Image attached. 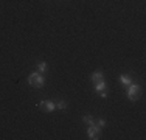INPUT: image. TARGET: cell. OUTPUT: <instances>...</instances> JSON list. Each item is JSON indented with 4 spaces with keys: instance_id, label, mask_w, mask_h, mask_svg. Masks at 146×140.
Listing matches in <instances>:
<instances>
[{
    "instance_id": "6da1fadb",
    "label": "cell",
    "mask_w": 146,
    "mask_h": 140,
    "mask_svg": "<svg viewBox=\"0 0 146 140\" xmlns=\"http://www.w3.org/2000/svg\"><path fill=\"white\" fill-rule=\"evenodd\" d=\"M28 83H30V86H33V87H42L44 86V76L40 75L39 72H34V73H31V75L28 76Z\"/></svg>"
},
{
    "instance_id": "7a4b0ae2",
    "label": "cell",
    "mask_w": 146,
    "mask_h": 140,
    "mask_svg": "<svg viewBox=\"0 0 146 140\" xmlns=\"http://www.w3.org/2000/svg\"><path fill=\"white\" fill-rule=\"evenodd\" d=\"M87 135H89V139H92V140L100 139L101 137V128H98V126H95V125H90L87 128Z\"/></svg>"
},
{
    "instance_id": "3957f363",
    "label": "cell",
    "mask_w": 146,
    "mask_h": 140,
    "mask_svg": "<svg viewBox=\"0 0 146 140\" xmlns=\"http://www.w3.org/2000/svg\"><path fill=\"white\" fill-rule=\"evenodd\" d=\"M138 90H140V87L137 86V84H129V86H127V98H129L131 101H135V95H137L138 93Z\"/></svg>"
},
{
    "instance_id": "277c9868",
    "label": "cell",
    "mask_w": 146,
    "mask_h": 140,
    "mask_svg": "<svg viewBox=\"0 0 146 140\" xmlns=\"http://www.w3.org/2000/svg\"><path fill=\"white\" fill-rule=\"evenodd\" d=\"M39 107H40V109H42L44 112H53L54 109H56V104H54L53 101H48V100H44V101H40Z\"/></svg>"
},
{
    "instance_id": "5b68a950",
    "label": "cell",
    "mask_w": 146,
    "mask_h": 140,
    "mask_svg": "<svg viewBox=\"0 0 146 140\" xmlns=\"http://www.w3.org/2000/svg\"><path fill=\"white\" fill-rule=\"evenodd\" d=\"M90 78H92V81H93V83L101 81V79H103V72H101V70H96V72H93V73H92V76H90Z\"/></svg>"
},
{
    "instance_id": "8992f818",
    "label": "cell",
    "mask_w": 146,
    "mask_h": 140,
    "mask_svg": "<svg viewBox=\"0 0 146 140\" xmlns=\"http://www.w3.org/2000/svg\"><path fill=\"white\" fill-rule=\"evenodd\" d=\"M36 67H37V72H39V73H44L45 70H47V62H45V61H39Z\"/></svg>"
},
{
    "instance_id": "52a82bcc",
    "label": "cell",
    "mask_w": 146,
    "mask_h": 140,
    "mask_svg": "<svg viewBox=\"0 0 146 140\" xmlns=\"http://www.w3.org/2000/svg\"><path fill=\"white\" fill-rule=\"evenodd\" d=\"M120 81H121V84H124V86H129L132 83V79L127 75H120Z\"/></svg>"
},
{
    "instance_id": "ba28073f",
    "label": "cell",
    "mask_w": 146,
    "mask_h": 140,
    "mask_svg": "<svg viewBox=\"0 0 146 140\" xmlns=\"http://www.w3.org/2000/svg\"><path fill=\"white\" fill-rule=\"evenodd\" d=\"M104 89H106V83H104L103 79L98 81V83H95V90L96 92H101V90H104Z\"/></svg>"
},
{
    "instance_id": "9c48e42d",
    "label": "cell",
    "mask_w": 146,
    "mask_h": 140,
    "mask_svg": "<svg viewBox=\"0 0 146 140\" xmlns=\"http://www.w3.org/2000/svg\"><path fill=\"white\" fill-rule=\"evenodd\" d=\"M82 121H84L86 125H89V126L95 123V120H93V118L90 117V115H84V117H82Z\"/></svg>"
},
{
    "instance_id": "30bf717a",
    "label": "cell",
    "mask_w": 146,
    "mask_h": 140,
    "mask_svg": "<svg viewBox=\"0 0 146 140\" xmlns=\"http://www.w3.org/2000/svg\"><path fill=\"white\" fill-rule=\"evenodd\" d=\"M65 107H67V101L61 100L59 103H56V109H59V111H64Z\"/></svg>"
},
{
    "instance_id": "8fae6325",
    "label": "cell",
    "mask_w": 146,
    "mask_h": 140,
    "mask_svg": "<svg viewBox=\"0 0 146 140\" xmlns=\"http://www.w3.org/2000/svg\"><path fill=\"white\" fill-rule=\"evenodd\" d=\"M95 126H98V128H104L106 126V120H103V118H98V120H95Z\"/></svg>"
},
{
    "instance_id": "7c38bea8",
    "label": "cell",
    "mask_w": 146,
    "mask_h": 140,
    "mask_svg": "<svg viewBox=\"0 0 146 140\" xmlns=\"http://www.w3.org/2000/svg\"><path fill=\"white\" fill-rule=\"evenodd\" d=\"M101 97H103V98H106V97H107V93L104 92V90H101Z\"/></svg>"
}]
</instances>
